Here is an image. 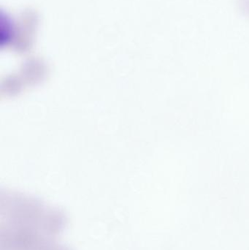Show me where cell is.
Wrapping results in <instances>:
<instances>
[{
  "label": "cell",
  "mask_w": 249,
  "mask_h": 250,
  "mask_svg": "<svg viewBox=\"0 0 249 250\" xmlns=\"http://www.w3.org/2000/svg\"><path fill=\"white\" fill-rule=\"evenodd\" d=\"M237 4L241 13L249 18V0H237Z\"/></svg>",
  "instance_id": "obj_2"
},
{
  "label": "cell",
  "mask_w": 249,
  "mask_h": 250,
  "mask_svg": "<svg viewBox=\"0 0 249 250\" xmlns=\"http://www.w3.org/2000/svg\"><path fill=\"white\" fill-rule=\"evenodd\" d=\"M63 213L39 203L7 198L0 211V250H70Z\"/></svg>",
  "instance_id": "obj_1"
}]
</instances>
